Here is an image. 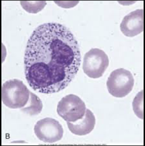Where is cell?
<instances>
[{"label": "cell", "instance_id": "cell-3", "mask_svg": "<svg viewBox=\"0 0 145 146\" xmlns=\"http://www.w3.org/2000/svg\"><path fill=\"white\" fill-rule=\"evenodd\" d=\"M134 80L130 71L118 69L113 71L107 83L109 92L113 96L123 98L129 94L134 87Z\"/></svg>", "mask_w": 145, "mask_h": 146}, {"label": "cell", "instance_id": "cell-7", "mask_svg": "<svg viewBox=\"0 0 145 146\" xmlns=\"http://www.w3.org/2000/svg\"><path fill=\"white\" fill-rule=\"evenodd\" d=\"M120 29L127 36L133 37L143 31V10L138 9L124 17L120 25Z\"/></svg>", "mask_w": 145, "mask_h": 146}, {"label": "cell", "instance_id": "cell-10", "mask_svg": "<svg viewBox=\"0 0 145 146\" xmlns=\"http://www.w3.org/2000/svg\"><path fill=\"white\" fill-rule=\"evenodd\" d=\"M133 109L137 117L143 119V91L140 92L134 99L133 102Z\"/></svg>", "mask_w": 145, "mask_h": 146}, {"label": "cell", "instance_id": "cell-4", "mask_svg": "<svg viewBox=\"0 0 145 146\" xmlns=\"http://www.w3.org/2000/svg\"><path fill=\"white\" fill-rule=\"evenodd\" d=\"M109 65L107 55L102 50L94 48L85 53L83 63V70L91 78L102 77Z\"/></svg>", "mask_w": 145, "mask_h": 146}, {"label": "cell", "instance_id": "cell-2", "mask_svg": "<svg viewBox=\"0 0 145 146\" xmlns=\"http://www.w3.org/2000/svg\"><path fill=\"white\" fill-rule=\"evenodd\" d=\"M2 101L11 109H21L26 105L29 99L30 92L23 81L11 80L2 86Z\"/></svg>", "mask_w": 145, "mask_h": 146}, {"label": "cell", "instance_id": "cell-6", "mask_svg": "<svg viewBox=\"0 0 145 146\" xmlns=\"http://www.w3.org/2000/svg\"><path fill=\"white\" fill-rule=\"evenodd\" d=\"M34 130L36 135L40 140L49 143L61 140L64 133L61 124L51 118H46L38 121Z\"/></svg>", "mask_w": 145, "mask_h": 146}, {"label": "cell", "instance_id": "cell-8", "mask_svg": "<svg viewBox=\"0 0 145 146\" xmlns=\"http://www.w3.org/2000/svg\"><path fill=\"white\" fill-rule=\"evenodd\" d=\"M95 118L93 113L86 109L83 117L73 122H67L69 129L73 134L83 136L90 133L95 127Z\"/></svg>", "mask_w": 145, "mask_h": 146}, {"label": "cell", "instance_id": "cell-11", "mask_svg": "<svg viewBox=\"0 0 145 146\" xmlns=\"http://www.w3.org/2000/svg\"><path fill=\"white\" fill-rule=\"evenodd\" d=\"M20 3L24 9L30 13L40 11L46 4V1H21Z\"/></svg>", "mask_w": 145, "mask_h": 146}, {"label": "cell", "instance_id": "cell-5", "mask_svg": "<svg viewBox=\"0 0 145 146\" xmlns=\"http://www.w3.org/2000/svg\"><path fill=\"white\" fill-rule=\"evenodd\" d=\"M86 110L85 104L81 98L70 94L63 98L58 102L57 111L67 122H73L82 118Z\"/></svg>", "mask_w": 145, "mask_h": 146}, {"label": "cell", "instance_id": "cell-9", "mask_svg": "<svg viewBox=\"0 0 145 146\" xmlns=\"http://www.w3.org/2000/svg\"><path fill=\"white\" fill-rule=\"evenodd\" d=\"M42 101L38 96L30 92L28 103L24 107L20 110L26 114L30 116H34L39 114L42 111Z\"/></svg>", "mask_w": 145, "mask_h": 146}, {"label": "cell", "instance_id": "cell-1", "mask_svg": "<svg viewBox=\"0 0 145 146\" xmlns=\"http://www.w3.org/2000/svg\"><path fill=\"white\" fill-rule=\"evenodd\" d=\"M81 62L77 41L69 29L57 23L44 24L36 29L28 40L25 78L38 92L56 93L73 80Z\"/></svg>", "mask_w": 145, "mask_h": 146}]
</instances>
